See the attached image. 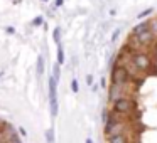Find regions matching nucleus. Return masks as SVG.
<instances>
[{
	"label": "nucleus",
	"instance_id": "nucleus-20",
	"mask_svg": "<svg viewBox=\"0 0 157 143\" xmlns=\"http://www.w3.org/2000/svg\"><path fill=\"white\" fill-rule=\"evenodd\" d=\"M44 2H46V0H44Z\"/></svg>",
	"mask_w": 157,
	"mask_h": 143
},
{
	"label": "nucleus",
	"instance_id": "nucleus-9",
	"mask_svg": "<svg viewBox=\"0 0 157 143\" xmlns=\"http://www.w3.org/2000/svg\"><path fill=\"white\" fill-rule=\"evenodd\" d=\"M42 72H44V57L39 56L37 57V74L42 76Z\"/></svg>",
	"mask_w": 157,
	"mask_h": 143
},
{
	"label": "nucleus",
	"instance_id": "nucleus-18",
	"mask_svg": "<svg viewBox=\"0 0 157 143\" xmlns=\"http://www.w3.org/2000/svg\"><path fill=\"white\" fill-rule=\"evenodd\" d=\"M86 143H93V141H91V140H90V138H88V140H86Z\"/></svg>",
	"mask_w": 157,
	"mask_h": 143
},
{
	"label": "nucleus",
	"instance_id": "nucleus-2",
	"mask_svg": "<svg viewBox=\"0 0 157 143\" xmlns=\"http://www.w3.org/2000/svg\"><path fill=\"white\" fill-rule=\"evenodd\" d=\"M130 62H132L140 72H145L150 69V59H149V56L144 54V52H135L133 56H130Z\"/></svg>",
	"mask_w": 157,
	"mask_h": 143
},
{
	"label": "nucleus",
	"instance_id": "nucleus-1",
	"mask_svg": "<svg viewBox=\"0 0 157 143\" xmlns=\"http://www.w3.org/2000/svg\"><path fill=\"white\" fill-rule=\"evenodd\" d=\"M135 109H137L135 98L125 96V98H120V99H117V101H113V111L118 113V115H122V116L128 115V113L135 111Z\"/></svg>",
	"mask_w": 157,
	"mask_h": 143
},
{
	"label": "nucleus",
	"instance_id": "nucleus-13",
	"mask_svg": "<svg viewBox=\"0 0 157 143\" xmlns=\"http://www.w3.org/2000/svg\"><path fill=\"white\" fill-rule=\"evenodd\" d=\"M46 138H48V143H54V133H52V130L46 131Z\"/></svg>",
	"mask_w": 157,
	"mask_h": 143
},
{
	"label": "nucleus",
	"instance_id": "nucleus-12",
	"mask_svg": "<svg viewBox=\"0 0 157 143\" xmlns=\"http://www.w3.org/2000/svg\"><path fill=\"white\" fill-rule=\"evenodd\" d=\"M52 35H54V41L59 44V41H61V31H59V27H56L54 31H52Z\"/></svg>",
	"mask_w": 157,
	"mask_h": 143
},
{
	"label": "nucleus",
	"instance_id": "nucleus-7",
	"mask_svg": "<svg viewBox=\"0 0 157 143\" xmlns=\"http://www.w3.org/2000/svg\"><path fill=\"white\" fill-rule=\"evenodd\" d=\"M108 143H130V136L125 135V133L113 135V136H108Z\"/></svg>",
	"mask_w": 157,
	"mask_h": 143
},
{
	"label": "nucleus",
	"instance_id": "nucleus-19",
	"mask_svg": "<svg viewBox=\"0 0 157 143\" xmlns=\"http://www.w3.org/2000/svg\"><path fill=\"white\" fill-rule=\"evenodd\" d=\"M0 78H2V72H0Z\"/></svg>",
	"mask_w": 157,
	"mask_h": 143
},
{
	"label": "nucleus",
	"instance_id": "nucleus-11",
	"mask_svg": "<svg viewBox=\"0 0 157 143\" xmlns=\"http://www.w3.org/2000/svg\"><path fill=\"white\" fill-rule=\"evenodd\" d=\"M149 29L152 31V34L157 37V20H149Z\"/></svg>",
	"mask_w": 157,
	"mask_h": 143
},
{
	"label": "nucleus",
	"instance_id": "nucleus-17",
	"mask_svg": "<svg viewBox=\"0 0 157 143\" xmlns=\"http://www.w3.org/2000/svg\"><path fill=\"white\" fill-rule=\"evenodd\" d=\"M63 2H64V0H56V2H54V4H56V7H61V5H63Z\"/></svg>",
	"mask_w": 157,
	"mask_h": 143
},
{
	"label": "nucleus",
	"instance_id": "nucleus-10",
	"mask_svg": "<svg viewBox=\"0 0 157 143\" xmlns=\"http://www.w3.org/2000/svg\"><path fill=\"white\" fill-rule=\"evenodd\" d=\"M64 62V51H63V47L58 44V64H63Z\"/></svg>",
	"mask_w": 157,
	"mask_h": 143
},
{
	"label": "nucleus",
	"instance_id": "nucleus-15",
	"mask_svg": "<svg viewBox=\"0 0 157 143\" xmlns=\"http://www.w3.org/2000/svg\"><path fill=\"white\" fill-rule=\"evenodd\" d=\"M152 14V9H147V10H144L142 14H139V19H142V17H147V15H150Z\"/></svg>",
	"mask_w": 157,
	"mask_h": 143
},
{
	"label": "nucleus",
	"instance_id": "nucleus-5",
	"mask_svg": "<svg viewBox=\"0 0 157 143\" xmlns=\"http://www.w3.org/2000/svg\"><path fill=\"white\" fill-rule=\"evenodd\" d=\"M49 103H51V115L52 118L58 116V98H56V79L49 78Z\"/></svg>",
	"mask_w": 157,
	"mask_h": 143
},
{
	"label": "nucleus",
	"instance_id": "nucleus-4",
	"mask_svg": "<svg viewBox=\"0 0 157 143\" xmlns=\"http://www.w3.org/2000/svg\"><path fill=\"white\" fill-rule=\"evenodd\" d=\"M125 96H128V89H127V84H113L110 86V93H108V98L110 101H117V99L120 98H125ZM128 98H132V96H128Z\"/></svg>",
	"mask_w": 157,
	"mask_h": 143
},
{
	"label": "nucleus",
	"instance_id": "nucleus-16",
	"mask_svg": "<svg viewBox=\"0 0 157 143\" xmlns=\"http://www.w3.org/2000/svg\"><path fill=\"white\" fill-rule=\"evenodd\" d=\"M42 20H44V19H42V17H36L32 24H34V25H41V24H42Z\"/></svg>",
	"mask_w": 157,
	"mask_h": 143
},
{
	"label": "nucleus",
	"instance_id": "nucleus-6",
	"mask_svg": "<svg viewBox=\"0 0 157 143\" xmlns=\"http://www.w3.org/2000/svg\"><path fill=\"white\" fill-rule=\"evenodd\" d=\"M135 37H137V41H139V44L142 46V47H145V46H150L154 41H155V35L152 34V31H150V29H147V31L142 32V34H137Z\"/></svg>",
	"mask_w": 157,
	"mask_h": 143
},
{
	"label": "nucleus",
	"instance_id": "nucleus-14",
	"mask_svg": "<svg viewBox=\"0 0 157 143\" xmlns=\"http://www.w3.org/2000/svg\"><path fill=\"white\" fill-rule=\"evenodd\" d=\"M71 89H73V93H78L79 89H78V81L76 79H73L71 81Z\"/></svg>",
	"mask_w": 157,
	"mask_h": 143
},
{
	"label": "nucleus",
	"instance_id": "nucleus-3",
	"mask_svg": "<svg viewBox=\"0 0 157 143\" xmlns=\"http://www.w3.org/2000/svg\"><path fill=\"white\" fill-rule=\"evenodd\" d=\"M128 72L123 66L120 64H115L112 69V82L113 84H127L128 82Z\"/></svg>",
	"mask_w": 157,
	"mask_h": 143
},
{
	"label": "nucleus",
	"instance_id": "nucleus-8",
	"mask_svg": "<svg viewBox=\"0 0 157 143\" xmlns=\"http://www.w3.org/2000/svg\"><path fill=\"white\" fill-rule=\"evenodd\" d=\"M147 29H149V20L147 22H140L139 25H135V29H133V34H142V32H145Z\"/></svg>",
	"mask_w": 157,
	"mask_h": 143
}]
</instances>
